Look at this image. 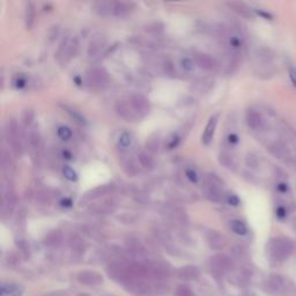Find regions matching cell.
Segmentation results:
<instances>
[{"label": "cell", "instance_id": "1", "mask_svg": "<svg viewBox=\"0 0 296 296\" xmlns=\"http://www.w3.org/2000/svg\"><path fill=\"white\" fill-rule=\"evenodd\" d=\"M205 197L214 203H220L224 199V181L216 174H209L206 178L204 189Z\"/></svg>", "mask_w": 296, "mask_h": 296}, {"label": "cell", "instance_id": "2", "mask_svg": "<svg viewBox=\"0 0 296 296\" xmlns=\"http://www.w3.org/2000/svg\"><path fill=\"white\" fill-rule=\"evenodd\" d=\"M293 250V242L287 237L272 238L268 243L270 256L276 260H282L288 257Z\"/></svg>", "mask_w": 296, "mask_h": 296}, {"label": "cell", "instance_id": "3", "mask_svg": "<svg viewBox=\"0 0 296 296\" xmlns=\"http://www.w3.org/2000/svg\"><path fill=\"white\" fill-rule=\"evenodd\" d=\"M162 216L170 225L175 227H183L189 224L187 213L181 206L177 205H166L162 209Z\"/></svg>", "mask_w": 296, "mask_h": 296}, {"label": "cell", "instance_id": "4", "mask_svg": "<svg viewBox=\"0 0 296 296\" xmlns=\"http://www.w3.org/2000/svg\"><path fill=\"white\" fill-rule=\"evenodd\" d=\"M6 139L10 144L12 151L14 152L16 156H21L23 153V146L22 141H21V134H20V128L18 123H16L14 119H11L10 122L7 123V127L5 131Z\"/></svg>", "mask_w": 296, "mask_h": 296}, {"label": "cell", "instance_id": "5", "mask_svg": "<svg viewBox=\"0 0 296 296\" xmlns=\"http://www.w3.org/2000/svg\"><path fill=\"white\" fill-rule=\"evenodd\" d=\"M115 110L119 117L123 118L125 122L128 123H134L138 122L140 119V116L136 113V110L133 109L130 101L127 100H118L115 104Z\"/></svg>", "mask_w": 296, "mask_h": 296}, {"label": "cell", "instance_id": "6", "mask_svg": "<svg viewBox=\"0 0 296 296\" xmlns=\"http://www.w3.org/2000/svg\"><path fill=\"white\" fill-rule=\"evenodd\" d=\"M115 185L113 183H108V184H103V185H98L96 187L86 192V194L83 196V198L80 200V205L87 204V203H92L94 200H97L104 197L106 195H110L111 192L114 191Z\"/></svg>", "mask_w": 296, "mask_h": 296}, {"label": "cell", "instance_id": "7", "mask_svg": "<svg viewBox=\"0 0 296 296\" xmlns=\"http://www.w3.org/2000/svg\"><path fill=\"white\" fill-rule=\"evenodd\" d=\"M128 101L133 106V109L136 110V113L140 116V118L145 117L146 115L149 114L151 111V102L147 97H145L143 94L139 93H133L128 97Z\"/></svg>", "mask_w": 296, "mask_h": 296}, {"label": "cell", "instance_id": "8", "mask_svg": "<svg viewBox=\"0 0 296 296\" xmlns=\"http://www.w3.org/2000/svg\"><path fill=\"white\" fill-rule=\"evenodd\" d=\"M209 266L214 274H224L230 271L233 267V261L225 255H216L209 260Z\"/></svg>", "mask_w": 296, "mask_h": 296}, {"label": "cell", "instance_id": "9", "mask_svg": "<svg viewBox=\"0 0 296 296\" xmlns=\"http://www.w3.org/2000/svg\"><path fill=\"white\" fill-rule=\"evenodd\" d=\"M87 83L92 86H104L108 84L109 75L104 68L102 67H93L87 72L86 75Z\"/></svg>", "mask_w": 296, "mask_h": 296}, {"label": "cell", "instance_id": "10", "mask_svg": "<svg viewBox=\"0 0 296 296\" xmlns=\"http://www.w3.org/2000/svg\"><path fill=\"white\" fill-rule=\"evenodd\" d=\"M206 242L213 250H222V249L227 247V243H228L226 236L217 230H209L206 234Z\"/></svg>", "mask_w": 296, "mask_h": 296}, {"label": "cell", "instance_id": "11", "mask_svg": "<svg viewBox=\"0 0 296 296\" xmlns=\"http://www.w3.org/2000/svg\"><path fill=\"white\" fill-rule=\"evenodd\" d=\"M76 278H78L79 282L87 286H97L103 282V277L101 274L96 271H91V270H85V271L79 272Z\"/></svg>", "mask_w": 296, "mask_h": 296}, {"label": "cell", "instance_id": "12", "mask_svg": "<svg viewBox=\"0 0 296 296\" xmlns=\"http://www.w3.org/2000/svg\"><path fill=\"white\" fill-rule=\"evenodd\" d=\"M219 117H220V115L214 114L212 117L208 119L207 124H206V127L204 128L203 134H201V143H203L205 146H208L212 143L214 133H216L217 126H218Z\"/></svg>", "mask_w": 296, "mask_h": 296}, {"label": "cell", "instance_id": "13", "mask_svg": "<svg viewBox=\"0 0 296 296\" xmlns=\"http://www.w3.org/2000/svg\"><path fill=\"white\" fill-rule=\"evenodd\" d=\"M176 276L183 281H194L199 278L200 271L195 265H186L179 267L177 271H176Z\"/></svg>", "mask_w": 296, "mask_h": 296}, {"label": "cell", "instance_id": "14", "mask_svg": "<svg viewBox=\"0 0 296 296\" xmlns=\"http://www.w3.org/2000/svg\"><path fill=\"white\" fill-rule=\"evenodd\" d=\"M116 204L113 200H103L100 203H93L89 206L88 211L92 214H110L116 211Z\"/></svg>", "mask_w": 296, "mask_h": 296}, {"label": "cell", "instance_id": "15", "mask_svg": "<svg viewBox=\"0 0 296 296\" xmlns=\"http://www.w3.org/2000/svg\"><path fill=\"white\" fill-rule=\"evenodd\" d=\"M194 61L196 63V65L204 71H213L217 66V63L216 61H214V58L211 55H207V53H203V52L196 53L194 57Z\"/></svg>", "mask_w": 296, "mask_h": 296}, {"label": "cell", "instance_id": "16", "mask_svg": "<svg viewBox=\"0 0 296 296\" xmlns=\"http://www.w3.org/2000/svg\"><path fill=\"white\" fill-rule=\"evenodd\" d=\"M106 43V38L102 34H96L89 42L88 45V56L89 57H96L101 52V50L104 48Z\"/></svg>", "mask_w": 296, "mask_h": 296}, {"label": "cell", "instance_id": "17", "mask_svg": "<svg viewBox=\"0 0 296 296\" xmlns=\"http://www.w3.org/2000/svg\"><path fill=\"white\" fill-rule=\"evenodd\" d=\"M119 164H121L123 171L127 176H134L138 173V167L136 165L134 158L130 154H122L119 156Z\"/></svg>", "mask_w": 296, "mask_h": 296}, {"label": "cell", "instance_id": "18", "mask_svg": "<svg viewBox=\"0 0 296 296\" xmlns=\"http://www.w3.org/2000/svg\"><path fill=\"white\" fill-rule=\"evenodd\" d=\"M247 125L254 131H258L263 126V118L258 111L249 109L246 114Z\"/></svg>", "mask_w": 296, "mask_h": 296}, {"label": "cell", "instance_id": "19", "mask_svg": "<svg viewBox=\"0 0 296 296\" xmlns=\"http://www.w3.org/2000/svg\"><path fill=\"white\" fill-rule=\"evenodd\" d=\"M134 10H136V5L132 3H124V2L114 3V16H117V18H125V16L130 15Z\"/></svg>", "mask_w": 296, "mask_h": 296}, {"label": "cell", "instance_id": "20", "mask_svg": "<svg viewBox=\"0 0 296 296\" xmlns=\"http://www.w3.org/2000/svg\"><path fill=\"white\" fill-rule=\"evenodd\" d=\"M2 169L6 177H11L15 170L14 161H13L10 152H7L5 148H3L2 151Z\"/></svg>", "mask_w": 296, "mask_h": 296}, {"label": "cell", "instance_id": "21", "mask_svg": "<svg viewBox=\"0 0 296 296\" xmlns=\"http://www.w3.org/2000/svg\"><path fill=\"white\" fill-rule=\"evenodd\" d=\"M23 294V287L14 282H3L0 288V296H21Z\"/></svg>", "mask_w": 296, "mask_h": 296}, {"label": "cell", "instance_id": "22", "mask_svg": "<svg viewBox=\"0 0 296 296\" xmlns=\"http://www.w3.org/2000/svg\"><path fill=\"white\" fill-rule=\"evenodd\" d=\"M114 3L115 2H97L94 4V11L97 15L106 18L114 15Z\"/></svg>", "mask_w": 296, "mask_h": 296}, {"label": "cell", "instance_id": "23", "mask_svg": "<svg viewBox=\"0 0 296 296\" xmlns=\"http://www.w3.org/2000/svg\"><path fill=\"white\" fill-rule=\"evenodd\" d=\"M227 5H228L234 12L237 13L238 15L243 16V18L251 19L252 16H254L251 8L249 7L247 4L241 3V2H231V3H227Z\"/></svg>", "mask_w": 296, "mask_h": 296}, {"label": "cell", "instance_id": "24", "mask_svg": "<svg viewBox=\"0 0 296 296\" xmlns=\"http://www.w3.org/2000/svg\"><path fill=\"white\" fill-rule=\"evenodd\" d=\"M28 141H29V145H31V148L33 149V152H35L37 155V152L41 151V148H42L41 133L37 126H34L32 130L29 131Z\"/></svg>", "mask_w": 296, "mask_h": 296}, {"label": "cell", "instance_id": "25", "mask_svg": "<svg viewBox=\"0 0 296 296\" xmlns=\"http://www.w3.org/2000/svg\"><path fill=\"white\" fill-rule=\"evenodd\" d=\"M44 244L49 248H57L63 242V233L61 230L56 229L50 231V233L44 237Z\"/></svg>", "mask_w": 296, "mask_h": 296}, {"label": "cell", "instance_id": "26", "mask_svg": "<svg viewBox=\"0 0 296 296\" xmlns=\"http://www.w3.org/2000/svg\"><path fill=\"white\" fill-rule=\"evenodd\" d=\"M24 23L27 29H32L34 23H35V5H34L33 2L25 3Z\"/></svg>", "mask_w": 296, "mask_h": 296}, {"label": "cell", "instance_id": "27", "mask_svg": "<svg viewBox=\"0 0 296 296\" xmlns=\"http://www.w3.org/2000/svg\"><path fill=\"white\" fill-rule=\"evenodd\" d=\"M126 246L128 248V251H131L133 255L144 256L146 254V249L143 244H141L139 239L132 238V237L128 238L126 241Z\"/></svg>", "mask_w": 296, "mask_h": 296}, {"label": "cell", "instance_id": "28", "mask_svg": "<svg viewBox=\"0 0 296 296\" xmlns=\"http://www.w3.org/2000/svg\"><path fill=\"white\" fill-rule=\"evenodd\" d=\"M138 160L140 162L141 167H144L147 170H153L155 168V160L152 157L151 154L148 153H140L138 156Z\"/></svg>", "mask_w": 296, "mask_h": 296}, {"label": "cell", "instance_id": "29", "mask_svg": "<svg viewBox=\"0 0 296 296\" xmlns=\"http://www.w3.org/2000/svg\"><path fill=\"white\" fill-rule=\"evenodd\" d=\"M230 228L234 231L235 234L244 236L248 234V227L244 224L242 220H238V219H235V220L230 221Z\"/></svg>", "mask_w": 296, "mask_h": 296}, {"label": "cell", "instance_id": "30", "mask_svg": "<svg viewBox=\"0 0 296 296\" xmlns=\"http://www.w3.org/2000/svg\"><path fill=\"white\" fill-rule=\"evenodd\" d=\"M158 147H160V139H158V137L156 134L151 136L147 139V141H146V148H147V151L149 153L153 154L157 153Z\"/></svg>", "mask_w": 296, "mask_h": 296}, {"label": "cell", "instance_id": "31", "mask_svg": "<svg viewBox=\"0 0 296 296\" xmlns=\"http://www.w3.org/2000/svg\"><path fill=\"white\" fill-rule=\"evenodd\" d=\"M80 48V44H79V40L76 37L73 38V40L70 42V45H68V49H67V52H66V62L70 61L71 58L75 57L76 53H78Z\"/></svg>", "mask_w": 296, "mask_h": 296}, {"label": "cell", "instance_id": "32", "mask_svg": "<svg viewBox=\"0 0 296 296\" xmlns=\"http://www.w3.org/2000/svg\"><path fill=\"white\" fill-rule=\"evenodd\" d=\"M34 119H35V113H34L33 109H24L21 114V122L24 126H32V124L34 123Z\"/></svg>", "mask_w": 296, "mask_h": 296}, {"label": "cell", "instance_id": "33", "mask_svg": "<svg viewBox=\"0 0 296 296\" xmlns=\"http://www.w3.org/2000/svg\"><path fill=\"white\" fill-rule=\"evenodd\" d=\"M68 241H70V246L72 247L73 250L83 251L85 249V243L83 241V238H81L79 235L72 234L70 236V239H68Z\"/></svg>", "mask_w": 296, "mask_h": 296}, {"label": "cell", "instance_id": "34", "mask_svg": "<svg viewBox=\"0 0 296 296\" xmlns=\"http://www.w3.org/2000/svg\"><path fill=\"white\" fill-rule=\"evenodd\" d=\"M64 109H65V111L66 113L71 116V117L74 119V121L76 122V123H79V124H86L87 122H86V118L84 117L83 115H81L79 111H76L75 109H73V108H71V106H68V105H64Z\"/></svg>", "mask_w": 296, "mask_h": 296}, {"label": "cell", "instance_id": "35", "mask_svg": "<svg viewBox=\"0 0 296 296\" xmlns=\"http://www.w3.org/2000/svg\"><path fill=\"white\" fill-rule=\"evenodd\" d=\"M63 175H64V177L68 179L70 182L78 181V174H76V171L73 168H71L70 166L63 167Z\"/></svg>", "mask_w": 296, "mask_h": 296}, {"label": "cell", "instance_id": "36", "mask_svg": "<svg viewBox=\"0 0 296 296\" xmlns=\"http://www.w3.org/2000/svg\"><path fill=\"white\" fill-rule=\"evenodd\" d=\"M131 144H132V136L128 132H123L118 138V145L121 146L122 148L125 149L127 147H130Z\"/></svg>", "mask_w": 296, "mask_h": 296}, {"label": "cell", "instance_id": "37", "mask_svg": "<svg viewBox=\"0 0 296 296\" xmlns=\"http://www.w3.org/2000/svg\"><path fill=\"white\" fill-rule=\"evenodd\" d=\"M219 160H220L221 164L224 165L226 168H228V169H234L235 167H236V164H235L233 156H230V155H228V154H226V153L220 154V157H219Z\"/></svg>", "mask_w": 296, "mask_h": 296}, {"label": "cell", "instance_id": "38", "mask_svg": "<svg viewBox=\"0 0 296 296\" xmlns=\"http://www.w3.org/2000/svg\"><path fill=\"white\" fill-rule=\"evenodd\" d=\"M57 134L59 138H61L62 140H70L72 138V130L68 126H65V125H63V126H59L58 127V130H57Z\"/></svg>", "mask_w": 296, "mask_h": 296}, {"label": "cell", "instance_id": "39", "mask_svg": "<svg viewBox=\"0 0 296 296\" xmlns=\"http://www.w3.org/2000/svg\"><path fill=\"white\" fill-rule=\"evenodd\" d=\"M181 66H182V68L185 72L191 73V72L195 71L196 63H195L194 59L187 58V57H184V58H182V61H181Z\"/></svg>", "mask_w": 296, "mask_h": 296}, {"label": "cell", "instance_id": "40", "mask_svg": "<svg viewBox=\"0 0 296 296\" xmlns=\"http://www.w3.org/2000/svg\"><path fill=\"white\" fill-rule=\"evenodd\" d=\"M175 296H194V291L186 285H179L175 289Z\"/></svg>", "mask_w": 296, "mask_h": 296}, {"label": "cell", "instance_id": "41", "mask_svg": "<svg viewBox=\"0 0 296 296\" xmlns=\"http://www.w3.org/2000/svg\"><path fill=\"white\" fill-rule=\"evenodd\" d=\"M229 46L231 48V50H234V51L241 50V48H242L241 37L237 36V35L230 36L229 37Z\"/></svg>", "mask_w": 296, "mask_h": 296}, {"label": "cell", "instance_id": "42", "mask_svg": "<svg viewBox=\"0 0 296 296\" xmlns=\"http://www.w3.org/2000/svg\"><path fill=\"white\" fill-rule=\"evenodd\" d=\"M25 85H27V78H25V75L23 74H18L14 76V79H13V86H14L15 88H23L25 87Z\"/></svg>", "mask_w": 296, "mask_h": 296}, {"label": "cell", "instance_id": "43", "mask_svg": "<svg viewBox=\"0 0 296 296\" xmlns=\"http://www.w3.org/2000/svg\"><path fill=\"white\" fill-rule=\"evenodd\" d=\"M164 71L168 76H175V67L173 62L170 59H166L164 62Z\"/></svg>", "mask_w": 296, "mask_h": 296}, {"label": "cell", "instance_id": "44", "mask_svg": "<svg viewBox=\"0 0 296 296\" xmlns=\"http://www.w3.org/2000/svg\"><path fill=\"white\" fill-rule=\"evenodd\" d=\"M185 176L191 183H198V179H199L198 174H197L194 169H186Z\"/></svg>", "mask_w": 296, "mask_h": 296}, {"label": "cell", "instance_id": "45", "mask_svg": "<svg viewBox=\"0 0 296 296\" xmlns=\"http://www.w3.org/2000/svg\"><path fill=\"white\" fill-rule=\"evenodd\" d=\"M246 162H247L248 167H251V168H255V167H257V157H256L255 154L249 153L246 157Z\"/></svg>", "mask_w": 296, "mask_h": 296}, {"label": "cell", "instance_id": "46", "mask_svg": "<svg viewBox=\"0 0 296 296\" xmlns=\"http://www.w3.org/2000/svg\"><path fill=\"white\" fill-rule=\"evenodd\" d=\"M227 201H228V203L233 206H238L239 203H241V200H239L238 197L234 194L227 196Z\"/></svg>", "mask_w": 296, "mask_h": 296}, {"label": "cell", "instance_id": "47", "mask_svg": "<svg viewBox=\"0 0 296 296\" xmlns=\"http://www.w3.org/2000/svg\"><path fill=\"white\" fill-rule=\"evenodd\" d=\"M288 73H289V79L291 81V84H293L294 87H296V68L290 67Z\"/></svg>", "mask_w": 296, "mask_h": 296}, {"label": "cell", "instance_id": "48", "mask_svg": "<svg viewBox=\"0 0 296 296\" xmlns=\"http://www.w3.org/2000/svg\"><path fill=\"white\" fill-rule=\"evenodd\" d=\"M179 141H181V139H179V137H174V138L171 139L170 143L168 144V147H169V149H173V148H175L176 146H177V145L179 144Z\"/></svg>", "mask_w": 296, "mask_h": 296}, {"label": "cell", "instance_id": "49", "mask_svg": "<svg viewBox=\"0 0 296 296\" xmlns=\"http://www.w3.org/2000/svg\"><path fill=\"white\" fill-rule=\"evenodd\" d=\"M228 141L231 145L237 144L238 143V136L235 134V133H230V134L228 136Z\"/></svg>", "mask_w": 296, "mask_h": 296}, {"label": "cell", "instance_id": "50", "mask_svg": "<svg viewBox=\"0 0 296 296\" xmlns=\"http://www.w3.org/2000/svg\"><path fill=\"white\" fill-rule=\"evenodd\" d=\"M63 206H67V207H70V206L72 205V201L70 199H66V200H63Z\"/></svg>", "mask_w": 296, "mask_h": 296}]
</instances>
